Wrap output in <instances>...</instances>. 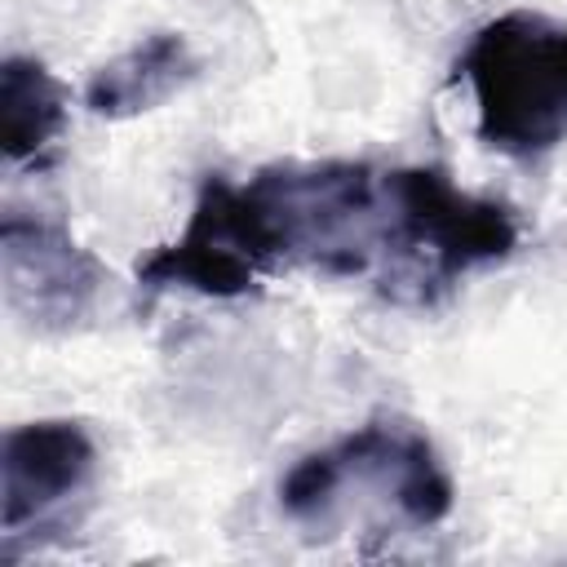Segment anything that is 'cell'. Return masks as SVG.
<instances>
[{"mask_svg": "<svg viewBox=\"0 0 567 567\" xmlns=\"http://www.w3.org/2000/svg\"><path fill=\"white\" fill-rule=\"evenodd\" d=\"M461 71L492 151L536 159L567 137V27L527 9L501 13L478 27Z\"/></svg>", "mask_w": 567, "mask_h": 567, "instance_id": "cell-1", "label": "cell"}, {"mask_svg": "<svg viewBox=\"0 0 567 567\" xmlns=\"http://www.w3.org/2000/svg\"><path fill=\"white\" fill-rule=\"evenodd\" d=\"M350 492H363V501H372L368 492H381L412 527H430L452 509V483L434 461V447L394 421L363 425L359 434L297 461L279 487V501L297 523H310L323 505Z\"/></svg>", "mask_w": 567, "mask_h": 567, "instance_id": "cell-2", "label": "cell"}, {"mask_svg": "<svg viewBox=\"0 0 567 567\" xmlns=\"http://www.w3.org/2000/svg\"><path fill=\"white\" fill-rule=\"evenodd\" d=\"M93 478V443L71 421L22 425L4 439V527L18 532L27 514L44 523Z\"/></svg>", "mask_w": 567, "mask_h": 567, "instance_id": "cell-3", "label": "cell"}, {"mask_svg": "<svg viewBox=\"0 0 567 567\" xmlns=\"http://www.w3.org/2000/svg\"><path fill=\"white\" fill-rule=\"evenodd\" d=\"M182 62H186V44L173 40V35H159L142 49H133L124 62H111L102 66V75L89 84V106L93 111H133V106H146V80L151 75H168V80H182Z\"/></svg>", "mask_w": 567, "mask_h": 567, "instance_id": "cell-4", "label": "cell"}]
</instances>
